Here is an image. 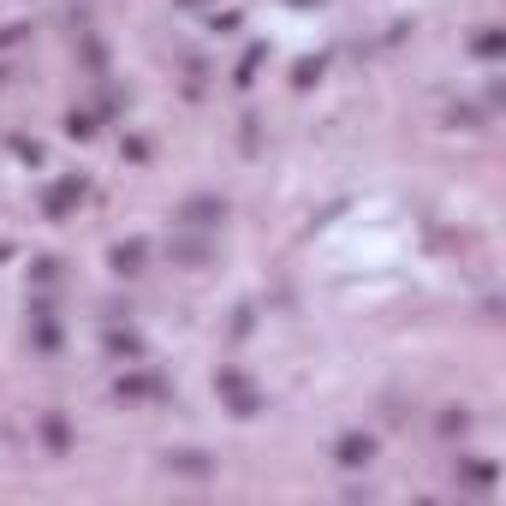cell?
<instances>
[{"label":"cell","instance_id":"1","mask_svg":"<svg viewBox=\"0 0 506 506\" xmlns=\"http://www.w3.org/2000/svg\"><path fill=\"white\" fill-rule=\"evenodd\" d=\"M369 459V441H346L340 447V465H363Z\"/></svg>","mask_w":506,"mask_h":506}]
</instances>
